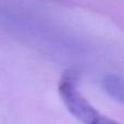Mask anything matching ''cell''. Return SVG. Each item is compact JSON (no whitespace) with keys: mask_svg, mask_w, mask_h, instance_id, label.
Wrapping results in <instances>:
<instances>
[{"mask_svg":"<svg viewBox=\"0 0 124 124\" xmlns=\"http://www.w3.org/2000/svg\"><path fill=\"white\" fill-rule=\"evenodd\" d=\"M59 94L65 107L83 124H119L101 114L82 95L77 87V79L73 72H66L59 83Z\"/></svg>","mask_w":124,"mask_h":124,"instance_id":"obj_1","label":"cell"},{"mask_svg":"<svg viewBox=\"0 0 124 124\" xmlns=\"http://www.w3.org/2000/svg\"><path fill=\"white\" fill-rule=\"evenodd\" d=\"M102 86L105 90L113 98L122 101L123 99V83L116 75H108L103 78Z\"/></svg>","mask_w":124,"mask_h":124,"instance_id":"obj_2","label":"cell"}]
</instances>
